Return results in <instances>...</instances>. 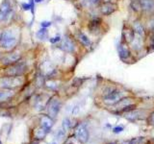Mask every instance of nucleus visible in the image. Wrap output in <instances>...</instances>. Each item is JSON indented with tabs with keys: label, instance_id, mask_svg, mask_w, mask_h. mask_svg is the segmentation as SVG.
Returning <instances> with one entry per match:
<instances>
[{
	"label": "nucleus",
	"instance_id": "1",
	"mask_svg": "<svg viewBox=\"0 0 154 144\" xmlns=\"http://www.w3.org/2000/svg\"><path fill=\"white\" fill-rule=\"evenodd\" d=\"M20 28L17 25L11 24V25L5 27V29L1 32V37H0V48L5 53L17 49V45L20 42Z\"/></svg>",
	"mask_w": 154,
	"mask_h": 144
},
{
	"label": "nucleus",
	"instance_id": "2",
	"mask_svg": "<svg viewBox=\"0 0 154 144\" xmlns=\"http://www.w3.org/2000/svg\"><path fill=\"white\" fill-rule=\"evenodd\" d=\"M16 8L13 0H3L0 4V27H7L13 24Z\"/></svg>",
	"mask_w": 154,
	"mask_h": 144
},
{
	"label": "nucleus",
	"instance_id": "3",
	"mask_svg": "<svg viewBox=\"0 0 154 144\" xmlns=\"http://www.w3.org/2000/svg\"><path fill=\"white\" fill-rule=\"evenodd\" d=\"M24 83L23 76H8L0 78V88L14 89L21 86Z\"/></svg>",
	"mask_w": 154,
	"mask_h": 144
},
{
	"label": "nucleus",
	"instance_id": "4",
	"mask_svg": "<svg viewBox=\"0 0 154 144\" xmlns=\"http://www.w3.org/2000/svg\"><path fill=\"white\" fill-rule=\"evenodd\" d=\"M21 59H22L21 52H19L17 49H14L13 51L4 53L2 59L0 61V64L7 67V66L13 65L14 64H17V62H20Z\"/></svg>",
	"mask_w": 154,
	"mask_h": 144
},
{
	"label": "nucleus",
	"instance_id": "5",
	"mask_svg": "<svg viewBox=\"0 0 154 144\" xmlns=\"http://www.w3.org/2000/svg\"><path fill=\"white\" fill-rule=\"evenodd\" d=\"M27 70V65L25 62H18L13 65L7 66L5 69V74L8 76H23Z\"/></svg>",
	"mask_w": 154,
	"mask_h": 144
},
{
	"label": "nucleus",
	"instance_id": "6",
	"mask_svg": "<svg viewBox=\"0 0 154 144\" xmlns=\"http://www.w3.org/2000/svg\"><path fill=\"white\" fill-rule=\"evenodd\" d=\"M75 137L76 139L81 143H87L89 140V131L85 124L81 123L75 129Z\"/></svg>",
	"mask_w": 154,
	"mask_h": 144
},
{
	"label": "nucleus",
	"instance_id": "7",
	"mask_svg": "<svg viewBox=\"0 0 154 144\" xmlns=\"http://www.w3.org/2000/svg\"><path fill=\"white\" fill-rule=\"evenodd\" d=\"M61 109V102L59 99L52 98L47 103V113L51 118H55Z\"/></svg>",
	"mask_w": 154,
	"mask_h": 144
},
{
	"label": "nucleus",
	"instance_id": "8",
	"mask_svg": "<svg viewBox=\"0 0 154 144\" xmlns=\"http://www.w3.org/2000/svg\"><path fill=\"white\" fill-rule=\"evenodd\" d=\"M122 98V92L119 90L113 89L104 96V102L108 105H116L119 101Z\"/></svg>",
	"mask_w": 154,
	"mask_h": 144
},
{
	"label": "nucleus",
	"instance_id": "9",
	"mask_svg": "<svg viewBox=\"0 0 154 144\" xmlns=\"http://www.w3.org/2000/svg\"><path fill=\"white\" fill-rule=\"evenodd\" d=\"M16 92L14 89H6V88H1L0 89V103L7 102V101L11 100Z\"/></svg>",
	"mask_w": 154,
	"mask_h": 144
},
{
	"label": "nucleus",
	"instance_id": "10",
	"mask_svg": "<svg viewBox=\"0 0 154 144\" xmlns=\"http://www.w3.org/2000/svg\"><path fill=\"white\" fill-rule=\"evenodd\" d=\"M61 48L64 51L69 52V53H72L75 50V46H74L73 41H72L70 38H67V37H66L65 38H63Z\"/></svg>",
	"mask_w": 154,
	"mask_h": 144
},
{
	"label": "nucleus",
	"instance_id": "11",
	"mask_svg": "<svg viewBox=\"0 0 154 144\" xmlns=\"http://www.w3.org/2000/svg\"><path fill=\"white\" fill-rule=\"evenodd\" d=\"M41 126L47 132H49L53 126V118H51L49 115H42L41 118Z\"/></svg>",
	"mask_w": 154,
	"mask_h": 144
},
{
	"label": "nucleus",
	"instance_id": "12",
	"mask_svg": "<svg viewBox=\"0 0 154 144\" xmlns=\"http://www.w3.org/2000/svg\"><path fill=\"white\" fill-rule=\"evenodd\" d=\"M118 51H119V58L122 60H127L130 57V51L128 49V47L125 44H123V43H119Z\"/></svg>",
	"mask_w": 154,
	"mask_h": 144
},
{
	"label": "nucleus",
	"instance_id": "13",
	"mask_svg": "<svg viewBox=\"0 0 154 144\" xmlns=\"http://www.w3.org/2000/svg\"><path fill=\"white\" fill-rule=\"evenodd\" d=\"M116 9H117V6H116L115 4L107 2V3H104L102 6H101L100 12H101V14H105V16H108V14H113L116 11Z\"/></svg>",
	"mask_w": 154,
	"mask_h": 144
},
{
	"label": "nucleus",
	"instance_id": "14",
	"mask_svg": "<svg viewBox=\"0 0 154 144\" xmlns=\"http://www.w3.org/2000/svg\"><path fill=\"white\" fill-rule=\"evenodd\" d=\"M142 112L141 110H131V112H125V115L124 117L127 118L128 120H130V121H136V120L138 119H142L143 116H142Z\"/></svg>",
	"mask_w": 154,
	"mask_h": 144
},
{
	"label": "nucleus",
	"instance_id": "15",
	"mask_svg": "<svg viewBox=\"0 0 154 144\" xmlns=\"http://www.w3.org/2000/svg\"><path fill=\"white\" fill-rule=\"evenodd\" d=\"M77 38H78L79 41L86 47H90L91 45V42L90 40V38L87 37L84 33H82L81 31L77 32Z\"/></svg>",
	"mask_w": 154,
	"mask_h": 144
},
{
	"label": "nucleus",
	"instance_id": "16",
	"mask_svg": "<svg viewBox=\"0 0 154 144\" xmlns=\"http://www.w3.org/2000/svg\"><path fill=\"white\" fill-rule=\"evenodd\" d=\"M100 23H101L100 18L96 17V18L93 19L89 24V30L91 31V33H94L96 31H98L99 27H100Z\"/></svg>",
	"mask_w": 154,
	"mask_h": 144
},
{
	"label": "nucleus",
	"instance_id": "17",
	"mask_svg": "<svg viewBox=\"0 0 154 144\" xmlns=\"http://www.w3.org/2000/svg\"><path fill=\"white\" fill-rule=\"evenodd\" d=\"M141 6L146 11H151L154 9V2L152 0H140Z\"/></svg>",
	"mask_w": 154,
	"mask_h": 144
},
{
	"label": "nucleus",
	"instance_id": "18",
	"mask_svg": "<svg viewBox=\"0 0 154 144\" xmlns=\"http://www.w3.org/2000/svg\"><path fill=\"white\" fill-rule=\"evenodd\" d=\"M147 143H148V138L144 136L134 137L127 142V144H147Z\"/></svg>",
	"mask_w": 154,
	"mask_h": 144
},
{
	"label": "nucleus",
	"instance_id": "19",
	"mask_svg": "<svg viewBox=\"0 0 154 144\" xmlns=\"http://www.w3.org/2000/svg\"><path fill=\"white\" fill-rule=\"evenodd\" d=\"M48 132L46 131V130H45L42 127H41V128H38V129H37L36 130V132H35V137L37 138V139H43L45 137V136H46V134H47Z\"/></svg>",
	"mask_w": 154,
	"mask_h": 144
},
{
	"label": "nucleus",
	"instance_id": "20",
	"mask_svg": "<svg viewBox=\"0 0 154 144\" xmlns=\"http://www.w3.org/2000/svg\"><path fill=\"white\" fill-rule=\"evenodd\" d=\"M122 35L123 37L125 36V40H126L127 41H131L133 40V38H134V32L133 30H128V29H126V30H123V33H122Z\"/></svg>",
	"mask_w": 154,
	"mask_h": 144
},
{
	"label": "nucleus",
	"instance_id": "21",
	"mask_svg": "<svg viewBox=\"0 0 154 144\" xmlns=\"http://www.w3.org/2000/svg\"><path fill=\"white\" fill-rule=\"evenodd\" d=\"M48 35V32H47V29L46 28H42L41 30H38L37 33V37L40 38V40H45L47 38Z\"/></svg>",
	"mask_w": 154,
	"mask_h": 144
},
{
	"label": "nucleus",
	"instance_id": "22",
	"mask_svg": "<svg viewBox=\"0 0 154 144\" xmlns=\"http://www.w3.org/2000/svg\"><path fill=\"white\" fill-rule=\"evenodd\" d=\"M134 31H136L139 35H141V36H143V25L141 23H139V22H136L134 24Z\"/></svg>",
	"mask_w": 154,
	"mask_h": 144
},
{
	"label": "nucleus",
	"instance_id": "23",
	"mask_svg": "<svg viewBox=\"0 0 154 144\" xmlns=\"http://www.w3.org/2000/svg\"><path fill=\"white\" fill-rule=\"evenodd\" d=\"M71 126L70 124V120L69 118H65L63 120V129H64V131H67Z\"/></svg>",
	"mask_w": 154,
	"mask_h": 144
},
{
	"label": "nucleus",
	"instance_id": "24",
	"mask_svg": "<svg viewBox=\"0 0 154 144\" xmlns=\"http://www.w3.org/2000/svg\"><path fill=\"white\" fill-rule=\"evenodd\" d=\"M123 130H124L123 126H117L113 129V132H114V134H119V133H122Z\"/></svg>",
	"mask_w": 154,
	"mask_h": 144
},
{
	"label": "nucleus",
	"instance_id": "25",
	"mask_svg": "<svg viewBox=\"0 0 154 144\" xmlns=\"http://www.w3.org/2000/svg\"><path fill=\"white\" fill-rule=\"evenodd\" d=\"M60 40H61V37L60 36H57V37H54V38H50V42L51 43H56V42L60 41Z\"/></svg>",
	"mask_w": 154,
	"mask_h": 144
},
{
	"label": "nucleus",
	"instance_id": "26",
	"mask_svg": "<svg viewBox=\"0 0 154 144\" xmlns=\"http://www.w3.org/2000/svg\"><path fill=\"white\" fill-rule=\"evenodd\" d=\"M41 25L42 28H47V27H49L51 25V22L50 21H42L41 23Z\"/></svg>",
	"mask_w": 154,
	"mask_h": 144
},
{
	"label": "nucleus",
	"instance_id": "27",
	"mask_svg": "<svg viewBox=\"0 0 154 144\" xmlns=\"http://www.w3.org/2000/svg\"><path fill=\"white\" fill-rule=\"evenodd\" d=\"M82 82H83V80L82 79H75L74 80V82H73V86H81V84H82Z\"/></svg>",
	"mask_w": 154,
	"mask_h": 144
},
{
	"label": "nucleus",
	"instance_id": "28",
	"mask_svg": "<svg viewBox=\"0 0 154 144\" xmlns=\"http://www.w3.org/2000/svg\"><path fill=\"white\" fill-rule=\"evenodd\" d=\"M4 51L1 49V48H0V61H1V59H2V57H3V55H4Z\"/></svg>",
	"mask_w": 154,
	"mask_h": 144
},
{
	"label": "nucleus",
	"instance_id": "29",
	"mask_svg": "<svg viewBox=\"0 0 154 144\" xmlns=\"http://www.w3.org/2000/svg\"><path fill=\"white\" fill-rule=\"evenodd\" d=\"M98 1H99V0H91V3H94V4H96Z\"/></svg>",
	"mask_w": 154,
	"mask_h": 144
},
{
	"label": "nucleus",
	"instance_id": "30",
	"mask_svg": "<svg viewBox=\"0 0 154 144\" xmlns=\"http://www.w3.org/2000/svg\"><path fill=\"white\" fill-rule=\"evenodd\" d=\"M43 0H35V2H37V3H38V2H42Z\"/></svg>",
	"mask_w": 154,
	"mask_h": 144
},
{
	"label": "nucleus",
	"instance_id": "31",
	"mask_svg": "<svg viewBox=\"0 0 154 144\" xmlns=\"http://www.w3.org/2000/svg\"><path fill=\"white\" fill-rule=\"evenodd\" d=\"M1 32H2V31H1V30H0V37H1Z\"/></svg>",
	"mask_w": 154,
	"mask_h": 144
},
{
	"label": "nucleus",
	"instance_id": "32",
	"mask_svg": "<svg viewBox=\"0 0 154 144\" xmlns=\"http://www.w3.org/2000/svg\"><path fill=\"white\" fill-rule=\"evenodd\" d=\"M110 144H115V143H110Z\"/></svg>",
	"mask_w": 154,
	"mask_h": 144
},
{
	"label": "nucleus",
	"instance_id": "33",
	"mask_svg": "<svg viewBox=\"0 0 154 144\" xmlns=\"http://www.w3.org/2000/svg\"><path fill=\"white\" fill-rule=\"evenodd\" d=\"M153 35H154V31H153Z\"/></svg>",
	"mask_w": 154,
	"mask_h": 144
},
{
	"label": "nucleus",
	"instance_id": "34",
	"mask_svg": "<svg viewBox=\"0 0 154 144\" xmlns=\"http://www.w3.org/2000/svg\"><path fill=\"white\" fill-rule=\"evenodd\" d=\"M0 144H1V141H0Z\"/></svg>",
	"mask_w": 154,
	"mask_h": 144
}]
</instances>
